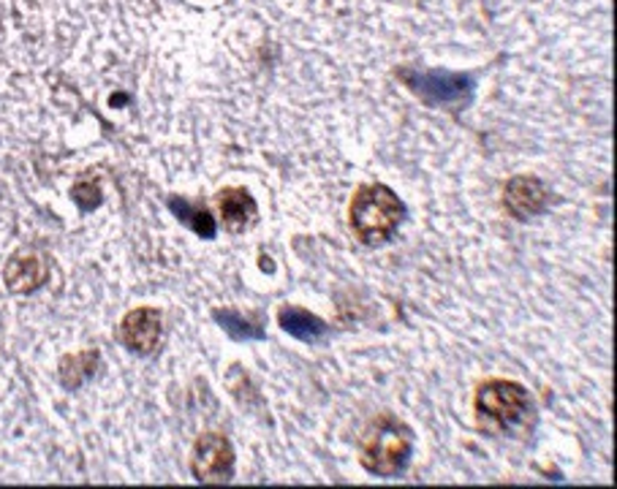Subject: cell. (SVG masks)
<instances>
[{"label":"cell","instance_id":"6da1fadb","mask_svg":"<svg viewBox=\"0 0 617 489\" xmlns=\"http://www.w3.org/2000/svg\"><path fill=\"white\" fill-rule=\"evenodd\" d=\"M409 216L406 201L382 183L356 188L349 207V223L356 240L365 245H384L395 237L400 223Z\"/></svg>","mask_w":617,"mask_h":489},{"label":"cell","instance_id":"7a4b0ae2","mask_svg":"<svg viewBox=\"0 0 617 489\" xmlns=\"http://www.w3.org/2000/svg\"><path fill=\"white\" fill-rule=\"evenodd\" d=\"M473 408H476L479 425L495 436H520L536 414L528 389L517 381H504V378L484 381L473 400Z\"/></svg>","mask_w":617,"mask_h":489},{"label":"cell","instance_id":"3957f363","mask_svg":"<svg viewBox=\"0 0 617 489\" xmlns=\"http://www.w3.org/2000/svg\"><path fill=\"white\" fill-rule=\"evenodd\" d=\"M413 454V432L406 421L392 414H378L367 425L360 443V460L367 474L373 476H398L409 468Z\"/></svg>","mask_w":617,"mask_h":489},{"label":"cell","instance_id":"277c9868","mask_svg":"<svg viewBox=\"0 0 617 489\" xmlns=\"http://www.w3.org/2000/svg\"><path fill=\"white\" fill-rule=\"evenodd\" d=\"M398 76L413 96L422 98L427 107L451 109V112L465 109L473 101V90H476L473 76L460 74V71L400 69Z\"/></svg>","mask_w":617,"mask_h":489},{"label":"cell","instance_id":"5b68a950","mask_svg":"<svg viewBox=\"0 0 617 489\" xmlns=\"http://www.w3.org/2000/svg\"><path fill=\"white\" fill-rule=\"evenodd\" d=\"M191 470H194L196 481H205V485L231 481V476H234V449L223 436L207 432L196 441Z\"/></svg>","mask_w":617,"mask_h":489},{"label":"cell","instance_id":"8992f818","mask_svg":"<svg viewBox=\"0 0 617 489\" xmlns=\"http://www.w3.org/2000/svg\"><path fill=\"white\" fill-rule=\"evenodd\" d=\"M161 313L156 307H136V310L125 313L120 321V343L131 351V354L150 356L161 343Z\"/></svg>","mask_w":617,"mask_h":489},{"label":"cell","instance_id":"52a82bcc","mask_svg":"<svg viewBox=\"0 0 617 489\" xmlns=\"http://www.w3.org/2000/svg\"><path fill=\"white\" fill-rule=\"evenodd\" d=\"M547 185L539 178H531V174L511 178L504 188V207L517 221H528V218L542 216V212L547 210Z\"/></svg>","mask_w":617,"mask_h":489},{"label":"cell","instance_id":"ba28073f","mask_svg":"<svg viewBox=\"0 0 617 489\" xmlns=\"http://www.w3.org/2000/svg\"><path fill=\"white\" fill-rule=\"evenodd\" d=\"M5 285H9L11 294H33L44 285L47 280V264L38 253L20 250L9 258L3 269Z\"/></svg>","mask_w":617,"mask_h":489},{"label":"cell","instance_id":"9c48e42d","mask_svg":"<svg viewBox=\"0 0 617 489\" xmlns=\"http://www.w3.org/2000/svg\"><path fill=\"white\" fill-rule=\"evenodd\" d=\"M218 210H220V221L229 232L240 234L256 221V199L251 196L247 188H223L218 194Z\"/></svg>","mask_w":617,"mask_h":489},{"label":"cell","instance_id":"30bf717a","mask_svg":"<svg viewBox=\"0 0 617 489\" xmlns=\"http://www.w3.org/2000/svg\"><path fill=\"white\" fill-rule=\"evenodd\" d=\"M278 323L283 332H289L291 338L302 340V343H307V345H318L329 334V327L322 321V318L313 316V313H307V310H302V307H294V305L280 307Z\"/></svg>","mask_w":617,"mask_h":489},{"label":"cell","instance_id":"8fae6325","mask_svg":"<svg viewBox=\"0 0 617 489\" xmlns=\"http://www.w3.org/2000/svg\"><path fill=\"white\" fill-rule=\"evenodd\" d=\"M169 210H172V216L178 218L180 223H185V227L191 229L194 234H199L202 240H213L215 232H218V227H215V218L209 216L207 210H202V207H194L191 201L180 199V196H169L167 199Z\"/></svg>","mask_w":617,"mask_h":489},{"label":"cell","instance_id":"7c38bea8","mask_svg":"<svg viewBox=\"0 0 617 489\" xmlns=\"http://www.w3.org/2000/svg\"><path fill=\"white\" fill-rule=\"evenodd\" d=\"M96 362H98L96 351H82V354L65 356V359L60 362V383H63L65 389H71V392L80 389L82 383L93 376Z\"/></svg>","mask_w":617,"mask_h":489},{"label":"cell","instance_id":"4fadbf2b","mask_svg":"<svg viewBox=\"0 0 617 489\" xmlns=\"http://www.w3.org/2000/svg\"><path fill=\"white\" fill-rule=\"evenodd\" d=\"M213 318L220 323V327H223V332L229 334V338L240 340V343H247V340H264V329L256 327V323H251L247 318H242L240 313L215 310Z\"/></svg>","mask_w":617,"mask_h":489},{"label":"cell","instance_id":"5bb4252c","mask_svg":"<svg viewBox=\"0 0 617 489\" xmlns=\"http://www.w3.org/2000/svg\"><path fill=\"white\" fill-rule=\"evenodd\" d=\"M262 269H267V272H273V264H269V258H262Z\"/></svg>","mask_w":617,"mask_h":489}]
</instances>
